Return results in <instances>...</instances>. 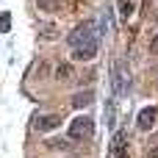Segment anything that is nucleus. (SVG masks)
Listing matches in <instances>:
<instances>
[{"mask_svg":"<svg viewBox=\"0 0 158 158\" xmlns=\"http://www.w3.org/2000/svg\"><path fill=\"white\" fill-rule=\"evenodd\" d=\"M100 28H97V22H83V25H78L69 36H67V42H69V47H72V56L78 58V61H92L94 56H97V47H100Z\"/></svg>","mask_w":158,"mask_h":158,"instance_id":"1","label":"nucleus"},{"mask_svg":"<svg viewBox=\"0 0 158 158\" xmlns=\"http://www.w3.org/2000/svg\"><path fill=\"white\" fill-rule=\"evenodd\" d=\"M92 133H94V122H92L89 117H75V119H72V125H69V139L81 142V139H89Z\"/></svg>","mask_w":158,"mask_h":158,"instance_id":"2","label":"nucleus"},{"mask_svg":"<svg viewBox=\"0 0 158 158\" xmlns=\"http://www.w3.org/2000/svg\"><path fill=\"white\" fill-rule=\"evenodd\" d=\"M111 83H114V94H117V97H122V94L128 92L131 78H128V72H125L122 61H114V67H111Z\"/></svg>","mask_w":158,"mask_h":158,"instance_id":"3","label":"nucleus"},{"mask_svg":"<svg viewBox=\"0 0 158 158\" xmlns=\"http://www.w3.org/2000/svg\"><path fill=\"white\" fill-rule=\"evenodd\" d=\"M56 128H61V117L58 114H39L33 119V131H39V133H50Z\"/></svg>","mask_w":158,"mask_h":158,"instance_id":"4","label":"nucleus"},{"mask_svg":"<svg viewBox=\"0 0 158 158\" xmlns=\"http://www.w3.org/2000/svg\"><path fill=\"white\" fill-rule=\"evenodd\" d=\"M111 153H114V158H128V133H125V131H119V133L114 136Z\"/></svg>","mask_w":158,"mask_h":158,"instance_id":"5","label":"nucleus"},{"mask_svg":"<svg viewBox=\"0 0 158 158\" xmlns=\"http://www.w3.org/2000/svg\"><path fill=\"white\" fill-rule=\"evenodd\" d=\"M156 119H158V111L150 106V108H144V111L139 114V128H142V131H150V128L156 125Z\"/></svg>","mask_w":158,"mask_h":158,"instance_id":"6","label":"nucleus"},{"mask_svg":"<svg viewBox=\"0 0 158 158\" xmlns=\"http://www.w3.org/2000/svg\"><path fill=\"white\" fill-rule=\"evenodd\" d=\"M58 36V28L56 25H50V22H39V39H56Z\"/></svg>","mask_w":158,"mask_h":158,"instance_id":"7","label":"nucleus"},{"mask_svg":"<svg viewBox=\"0 0 158 158\" xmlns=\"http://www.w3.org/2000/svg\"><path fill=\"white\" fill-rule=\"evenodd\" d=\"M92 100H94V94H92V92H78V94L72 97V108H86Z\"/></svg>","mask_w":158,"mask_h":158,"instance_id":"8","label":"nucleus"},{"mask_svg":"<svg viewBox=\"0 0 158 158\" xmlns=\"http://www.w3.org/2000/svg\"><path fill=\"white\" fill-rule=\"evenodd\" d=\"M36 6H39L42 11H47V14L61 11V0H36Z\"/></svg>","mask_w":158,"mask_h":158,"instance_id":"9","label":"nucleus"},{"mask_svg":"<svg viewBox=\"0 0 158 158\" xmlns=\"http://www.w3.org/2000/svg\"><path fill=\"white\" fill-rule=\"evenodd\" d=\"M131 11H133V3H131V0H122V3H119V14H122V19H128Z\"/></svg>","mask_w":158,"mask_h":158,"instance_id":"10","label":"nucleus"},{"mask_svg":"<svg viewBox=\"0 0 158 158\" xmlns=\"http://www.w3.org/2000/svg\"><path fill=\"white\" fill-rule=\"evenodd\" d=\"M56 75H58V78H67V75H69V67H67V64H64V67H58V69H56Z\"/></svg>","mask_w":158,"mask_h":158,"instance_id":"11","label":"nucleus"},{"mask_svg":"<svg viewBox=\"0 0 158 158\" xmlns=\"http://www.w3.org/2000/svg\"><path fill=\"white\" fill-rule=\"evenodd\" d=\"M8 17H11V14H3V19H0V28H3V31H8V25H11Z\"/></svg>","mask_w":158,"mask_h":158,"instance_id":"12","label":"nucleus"},{"mask_svg":"<svg viewBox=\"0 0 158 158\" xmlns=\"http://www.w3.org/2000/svg\"><path fill=\"white\" fill-rule=\"evenodd\" d=\"M147 158H158V147H153V150H147Z\"/></svg>","mask_w":158,"mask_h":158,"instance_id":"13","label":"nucleus"},{"mask_svg":"<svg viewBox=\"0 0 158 158\" xmlns=\"http://www.w3.org/2000/svg\"><path fill=\"white\" fill-rule=\"evenodd\" d=\"M150 50H153V53H158V36L153 39V44H150Z\"/></svg>","mask_w":158,"mask_h":158,"instance_id":"14","label":"nucleus"}]
</instances>
